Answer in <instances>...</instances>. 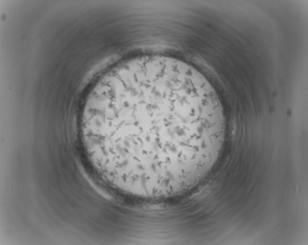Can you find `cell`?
<instances>
[{
  "label": "cell",
  "instance_id": "cell-1",
  "mask_svg": "<svg viewBox=\"0 0 308 245\" xmlns=\"http://www.w3.org/2000/svg\"><path fill=\"white\" fill-rule=\"evenodd\" d=\"M81 123L89 158L110 185L154 200L192 189L216 161L225 132L222 106L206 78L161 55L108 72L89 95Z\"/></svg>",
  "mask_w": 308,
  "mask_h": 245
}]
</instances>
